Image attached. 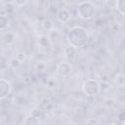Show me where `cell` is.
Segmentation results:
<instances>
[{
	"label": "cell",
	"mask_w": 125,
	"mask_h": 125,
	"mask_svg": "<svg viewBox=\"0 0 125 125\" xmlns=\"http://www.w3.org/2000/svg\"><path fill=\"white\" fill-rule=\"evenodd\" d=\"M67 38L71 46L75 48H79L86 44V41L88 39V34L83 27L74 26L69 30Z\"/></svg>",
	"instance_id": "1"
},
{
	"label": "cell",
	"mask_w": 125,
	"mask_h": 125,
	"mask_svg": "<svg viewBox=\"0 0 125 125\" xmlns=\"http://www.w3.org/2000/svg\"><path fill=\"white\" fill-rule=\"evenodd\" d=\"M77 15L82 20H91L95 15V8L90 2H82L77 7Z\"/></svg>",
	"instance_id": "2"
},
{
	"label": "cell",
	"mask_w": 125,
	"mask_h": 125,
	"mask_svg": "<svg viewBox=\"0 0 125 125\" xmlns=\"http://www.w3.org/2000/svg\"><path fill=\"white\" fill-rule=\"evenodd\" d=\"M82 89H83V92L89 96V97H93L95 95H97L100 90H101V86L99 84V82L95 79H88L87 81H85L83 83V86H82Z\"/></svg>",
	"instance_id": "3"
},
{
	"label": "cell",
	"mask_w": 125,
	"mask_h": 125,
	"mask_svg": "<svg viewBox=\"0 0 125 125\" xmlns=\"http://www.w3.org/2000/svg\"><path fill=\"white\" fill-rule=\"evenodd\" d=\"M72 70V66L70 62H61L57 65L56 71L58 73V75L62 76V77H67Z\"/></svg>",
	"instance_id": "4"
},
{
	"label": "cell",
	"mask_w": 125,
	"mask_h": 125,
	"mask_svg": "<svg viewBox=\"0 0 125 125\" xmlns=\"http://www.w3.org/2000/svg\"><path fill=\"white\" fill-rule=\"evenodd\" d=\"M11 93V86L9 84L8 81H6L5 79H1L0 80V99L3 100L6 97L9 96V94Z\"/></svg>",
	"instance_id": "5"
},
{
	"label": "cell",
	"mask_w": 125,
	"mask_h": 125,
	"mask_svg": "<svg viewBox=\"0 0 125 125\" xmlns=\"http://www.w3.org/2000/svg\"><path fill=\"white\" fill-rule=\"evenodd\" d=\"M64 55H65V58L68 62H70V63L73 62L75 60V57H76V48L71 45L66 47L64 49Z\"/></svg>",
	"instance_id": "6"
},
{
	"label": "cell",
	"mask_w": 125,
	"mask_h": 125,
	"mask_svg": "<svg viewBox=\"0 0 125 125\" xmlns=\"http://www.w3.org/2000/svg\"><path fill=\"white\" fill-rule=\"evenodd\" d=\"M57 19H58V21L60 22L65 23V22H67L69 21L70 14L66 9H61V10H59V12L57 14Z\"/></svg>",
	"instance_id": "7"
},
{
	"label": "cell",
	"mask_w": 125,
	"mask_h": 125,
	"mask_svg": "<svg viewBox=\"0 0 125 125\" xmlns=\"http://www.w3.org/2000/svg\"><path fill=\"white\" fill-rule=\"evenodd\" d=\"M15 12V4L14 3H6L1 11V16H8Z\"/></svg>",
	"instance_id": "8"
},
{
	"label": "cell",
	"mask_w": 125,
	"mask_h": 125,
	"mask_svg": "<svg viewBox=\"0 0 125 125\" xmlns=\"http://www.w3.org/2000/svg\"><path fill=\"white\" fill-rule=\"evenodd\" d=\"M2 41L5 45H12L15 41V35L12 32H6L3 37H2Z\"/></svg>",
	"instance_id": "9"
},
{
	"label": "cell",
	"mask_w": 125,
	"mask_h": 125,
	"mask_svg": "<svg viewBox=\"0 0 125 125\" xmlns=\"http://www.w3.org/2000/svg\"><path fill=\"white\" fill-rule=\"evenodd\" d=\"M38 44L39 46H41L42 48H49L51 46V42H50V38L47 37V36H41L39 38V41H38Z\"/></svg>",
	"instance_id": "10"
},
{
	"label": "cell",
	"mask_w": 125,
	"mask_h": 125,
	"mask_svg": "<svg viewBox=\"0 0 125 125\" xmlns=\"http://www.w3.org/2000/svg\"><path fill=\"white\" fill-rule=\"evenodd\" d=\"M39 123H40L39 119L36 118V117H34V116H32V115L26 117V118L23 120V124H26V125H37V124H39Z\"/></svg>",
	"instance_id": "11"
},
{
	"label": "cell",
	"mask_w": 125,
	"mask_h": 125,
	"mask_svg": "<svg viewBox=\"0 0 125 125\" xmlns=\"http://www.w3.org/2000/svg\"><path fill=\"white\" fill-rule=\"evenodd\" d=\"M9 25V19L6 16H0V30L4 31Z\"/></svg>",
	"instance_id": "12"
},
{
	"label": "cell",
	"mask_w": 125,
	"mask_h": 125,
	"mask_svg": "<svg viewBox=\"0 0 125 125\" xmlns=\"http://www.w3.org/2000/svg\"><path fill=\"white\" fill-rule=\"evenodd\" d=\"M114 82L117 86H124L125 85V74L123 73L117 74L114 78Z\"/></svg>",
	"instance_id": "13"
},
{
	"label": "cell",
	"mask_w": 125,
	"mask_h": 125,
	"mask_svg": "<svg viewBox=\"0 0 125 125\" xmlns=\"http://www.w3.org/2000/svg\"><path fill=\"white\" fill-rule=\"evenodd\" d=\"M42 26H43V28L45 30L50 31V30H52L54 28V22H53V21H51L49 19H46V20H44L42 21Z\"/></svg>",
	"instance_id": "14"
},
{
	"label": "cell",
	"mask_w": 125,
	"mask_h": 125,
	"mask_svg": "<svg viewBox=\"0 0 125 125\" xmlns=\"http://www.w3.org/2000/svg\"><path fill=\"white\" fill-rule=\"evenodd\" d=\"M116 9L122 15H125V0H117V7H116Z\"/></svg>",
	"instance_id": "15"
},
{
	"label": "cell",
	"mask_w": 125,
	"mask_h": 125,
	"mask_svg": "<svg viewBox=\"0 0 125 125\" xmlns=\"http://www.w3.org/2000/svg\"><path fill=\"white\" fill-rule=\"evenodd\" d=\"M21 60H19L18 58H15V59H12V60L10 61L9 65H10L12 68H18V67L21 65Z\"/></svg>",
	"instance_id": "16"
},
{
	"label": "cell",
	"mask_w": 125,
	"mask_h": 125,
	"mask_svg": "<svg viewBox=\"0 0 125 125\" xmlns=\"http://www.w3.org/2000/svg\"><path fill=\"white\" fill-rule=\"evenodd\" d=\"M30 115H32V116H34V117H36V118H41L42 117V111H41V109H39V108H33V109H31V111H30Z\"/></svg>",
	"instance_id": "17"
},
{
	"label": "cell",
	"mask_w": 125,
	"mask_h": 125,
	"mask_svg": "<svg viewBox=\"0 0 125 125\" xmlns=\"http://www.w3.org/2000/svg\"><path fill=\"white\" fill-rule=\"evenodd\" d=\"M105 4L110 9H115L117 7V0H105Z\"/></svg>",
	"instance_id": "18"
},
{
	"label": "cell",
	"mask_w": 125,
	"mask_h": 125,
	"mask_svg": "<svg viewBox=\"0 0 125 125\" xmlns=\"http://www.w3.org/2000/svg\"><path fill=\"white\" fill-rule=\"evenodd\" d=\"M114 104H115V102H114V100H113L112 98H107V99H105V101H104V105H105L107 108H110Z\"/></svg>",
	"instance_id": "19"
},
{
	"label": "cell",
	"mask_w": 125,
	"mask_h": 125,
	"mask_svg": "<svg viewBox=\"0 0 125 125\" xmlns=\"http://www.w3.org/2000/svg\"><path fill=\"white\" fill-rule=\"evenodd\" d=\"M14 4L18 7H22L27 3V0H13Z\"/></svg>",
	"instance_id": "20"
},
{
	"label": "cell",
	"mask_w": 125,
	"mask_h": 125,
	"mask_svg": "<svg viewBox=\"0 0 125 125\" xmlns=\"http://www.w3.org/2000/svg\"><path fill=\"white\" fill-rule=\"evenodd\" d=\"M117 118H118V120H119L120 122H124V123H125V111H121V112H119Z\"/></svg>",
	"instance_id": "21"
},
{
	"label": "cell",
	"mask_w": 125,
	"mask_h": 125,
	"mask_svg": "<svg viewBox=\"0 0 125 125\" xmlns=\"http://www.w3.org/2000/svg\"><path fill=\"white\" fill-rule=\"evenodd\" d=\"M45 67H46V65H45V63H43V62H38V63L36 64V68H37V70L42 71V70L45 69Z\"/></svg>",
	"instance_id": "22"
},
{
	"label": "cell",
	"mask_w": 125,
	"mask_h": 125,
	"mask_svg": "<svg viewBox=\"0 0 125 125\" xmlns=\"http://www.w3.org/2000/svg\"><path fill=\"white\" fill-rule=\"evenodd\" d=\"M111 28H112L113 31H118V30H119V24H118V22L112 23V24H111Z\"/></svg>",
	"instance_id": "23"
},
{
	"label": "cell",
	"mask_w": 125,
	"mask_h": 125,
	"mask_svg": "<svg viewBox=\"0 0 125 125\" xmlns=\"http://www.w3.org/2000/svg\"><path fill=\"white\" fill-rule=\"evenodd\" d=\"M86 123H93V124H98L99 121H97L96 119H88L86 120Z\"/></svg>",
	"instance_id": "24"
},
{
	"label": "cell",
	"mask_w": 125,
	"mask_h": 125,
	"mask_svg": "<svg viewBox=\"0 0 125 125\" xmlns=\"http://www.w3.org/2000/svg\"><path fill=\"white\" fill-rule=\"evenodd\" d=\"M56 1H61V0H56Z\"/></svg>",
	"instance_id": "25"
},
{
	"label": "cell",
	"mask_w": 125,
	"mask_h": 125,
	"mask_svg": "<svg viewBox=\"0 0 125 125\" xmlns=\"http://www.w3.org/2000/svg\"><path fill=\"white\" fill-rule=\"evenodd\" d=\"M124 55H125V50H124Z\"/></svg>",
	"instance_id": "26"
}]
</instances>
